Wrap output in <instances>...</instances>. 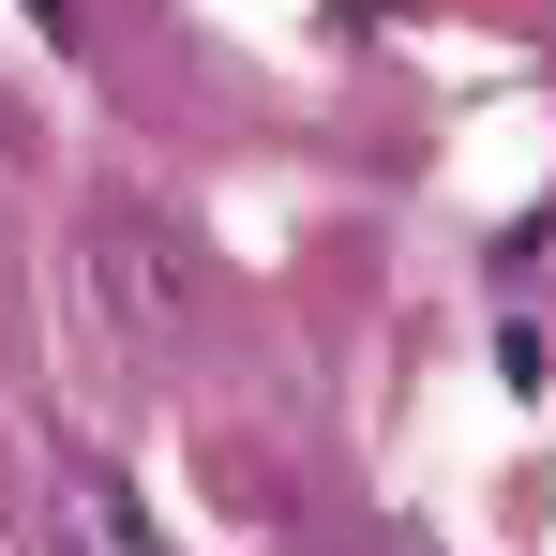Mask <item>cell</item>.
<instances>
[{"label": "cell", "instance_id": "cell-1", "mask_svg": "<svg viewBox=\"0 0 556 556\" xmlns=\"http://www.w3.org/2000/svg\"><path fill=\"white\" fill-rule=\"evenodd\" d=\"M91 286H105V316L136 331V346H181L195 331V241L151 211V195H91Z\"/></svg>", "mask_w": 556, "mask_h": 556}, {"label": "cell", "instance_id": "cell-2", "mask_svg": "<svg viewBox=\"0 0 556 556\" xmlns=\"http://www.w3.org/2000/svg\"><path fill=\"white\" fill-rule=\"evenodd\" d=\"M46 542H61V556H166L151 527H136V496H121V481H91V466H61V496H46Z\"/></svg>", "mask_w": 556, "mask_h": 556}]
</instances>
